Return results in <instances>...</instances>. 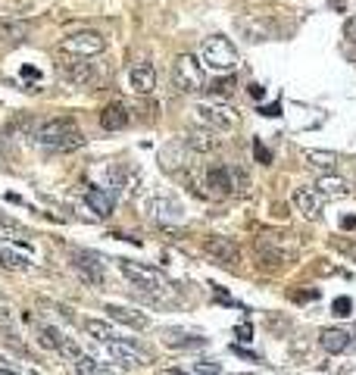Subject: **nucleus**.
I'll list each match as a JSON object with an SVG mask.
<instances>
[{
  "label": "nucleus",
  "mask_w": 356,
  "mask_h": 375,
  "mask_svg": "<svg viewBox=\"0 0 356 375\" xmlns=\"http://www.w3.org/2000/svg\"><path fill=\"white\" fill-rule=\"evenodd\" d=\"M32 138L38 141L41 147H50V150H78V147H85V141H88L69 116H54V119L38 122Z\"/></svg>",
  "instance_id": "2"
},
{
  "label": "nucleus",
  "mask_w": 356,
  "mask_h": 375,
  "mask_svg": "<svg viewBox=\"0 0 356 375\" xmlns=\"http://www.w3.org/2000/svg\"><path fill=\"white\" fill-rule=\"evenodd\" d=\"M259 113H263V116H281V106L278 104H269V106H259Z\"/></svg>",
  "instance_id": "38"
},
{
  "label": "nucleus",
  "mask_w": 356,
  "mask_h": 375,
  "mask_svg": "<svg viewBox=\"0 0 356 375\" xmlns=\"http://www.w3.org/2000/svg\"><path fill=\"white\" fill-rule=\"evenodd\" d=\"M163 375H188V372H181V369H166Z\"/></svg>",
  "instance_id": "41"
},
{
  "label": "nucleus",
  "mask_w": 356,
  "mask_h": 375,
  "mask_svg": "<svg viewBox=\"0 0 356 375\" xmlns=\"http://www.w3.org/2000/svg\"><path fill=\"white\" fill-rule=\"evenodd\" d=\"M253 156H257V163H263V166L272 163V150L263 147V141H253Z\"/></svg>",
  "instance_id": "35"
},
{
  "label": "nucleus",
  "mask_w": 356,
  "mask_h": 375,
  "mask_svg": "<svg viewBox=\"0 0 356 375\" xmlns=\"http://www.w3.org/2000/svg\"><path fill=\"white\" fill-rule=\"evenodd\" d=\"M13 322H16V316H13V307L6 304V300H0V328L10 331V328H13Z\"/></svg>",
  "instance_id": "32"
},
{
  "label": "nucleus",
  "mask_w": 356,
  "mask_h": 375,
  "mask_svg": "<svg viewBox=\"0 0 356 375\" xmlns=\"http://www.w3.org/2000/svg\"><path fill=\"white\" fill-rule=\"evenodd\" d=\"M106 353H110V359L116 366H125V369H135V366H147L150 363V353L141 350L135 341H128V338H116V341L104 344Z\"/></svg>",
  "instance_id": "10"
},
{
  "label": "nucleus",
  "mask_w": 356,
  "mask_h": 375,
  "mask_svg": "<svg viewBox=\"0 0 356 375\" xmlns=\"http://www.w3.org/2000/svg\"><path fill=\"white\" fill-rule=\"evenodd\" d=\"M235 88H238V85H235V78H228V75H225V78H213V85H209V94H213V97H231V94H235Z\"/></svg>",
  "instance_id": "29"
},
{
  "label": "nucleus",
  "mask_w": 356,
  "mask_h": 375,
  "mask_svg": "<svg viewBox=\"0 0 356 375\" xmlns=\"http://www.w3.org/2000/svg\"><path fill=\"white\" fill-rule=\"evenodd\" d=\"M344 41H347V47H356V16L344 23Z\"/></svg>",
  "instance_id": "36"
},
{
  "label": "nucleus",
  "mask_w": 356,
  "mask_h": 375,
  "mask_svg": "<svg viewBox=\"0 0 356 375\" xmlns=\"http://www.w3.org/2000/svg\"><path fill=\"white\" fill-rule=\"evenodd\" d=\"M0 241H10V244H19V247L32 250V241H28V232L23 226H16L13 219H6L4 213H0Z\"/></svg>",
  "instance_id": "24"
},
{
  "label": "nucleus",
  "mask_w": 356,
  "mask_h": 375,
  "mask_svg": "<svg viewBox=\"0 0 356 375\" xmlns=\"http://www.w3.org/2000/svg\"><path fill=\"white\" fill-rule=\"evenodd\" d=\"M128 88L135 94H150L156 88V72L150 63H135L132 69H128Z\"/></svg>",
  "instance_id": "19"
},
{
  "label": "nucleus",
  "mask_w": 356,
  "mask_h": 375,
  "mask_svg": "<svg viewBox=\"0 0 356 375\" xmlns=\"http://www.w3.org/2000/svg\"><path fill=\"white\" fill-rule=\"evenodd\" d=\"M159 166L163 169H169V172H176L178 166H181V156H178V147H166L163 154H159Z\"/></svg>",
  "instance_id": "30"
},
{
  "label": "nucleus",
  "mask_w": 356,
  "mask_h": 375,
  "mask_svg": "<svg viewBox=\"0 0 356 375\" xmlns=\"http://www.w3.org/2000/svg\"><path fill=\"white\" fill-rule=\"evenodd\" d=\"M290 300H294V304H309V300H319V288H307V291H290Z\"/></svg>",
  "instance_id": "33"
},
{
  "label": "nucleus",
  "mask_w": 356,
  "mask_h": 375,
  "mask_svg": "<svg viewBox=\"0 0 356 375\" xmlns=\"http://www.w3.org/2000/svg\"><path fill=\"white\" fill-rule=\"evenodd\" d=\"M194 116L203 128H213V132H231V128L238 125V116L228 110V106L222 104H197L194 106Z\"/></svg>",
  "instance_id": "9"
},
{
  "label": "nucleus",
  "mask_w": 356,
  "mask_h": 375,
  "mask_svg": "<svg viewBox=\"0 0 356 375\" xmlns=\"http://www.w3.org/2000/svg\"><path fill=\"white\" fill-rule=\"evenodd\" d=\"M290 200H294V207H297V210H300L303 216H307V219H312V222L322 219L325 197L316 191V188H297L294 197H290Z\"/></svg>",
  "instance_id": "14"
},
{
  "label": "nucleus",
  "mask_w": 356,
  "mask_h": 375,
  "mask_svg": "<svg viewBox=\"0 0 356 375\" xmlns=\"http://www.w3.org/2000/svg\"><path fill=\"white\" fill-rule=\"evenodd\" d=\"M85 331H88L94 341H100V344H110V341H116V338H122L113 326H106V322H100V319H88V322H85Z\"/></svg>",
  "instance_id": "28"
},
{
  "label": "nucleus",
  "mask_w": 356,
  "mask_h": 375,
  "mask_svg": "<svg viewBox=\"0 0 356 375\" xmlns=\"http://www.w3.org/2000/svg\"><path fill=\"white\" fill-rule=\"evenodd\" d=\"M69 259H72V269L78 272L88 285H94V288H100L106 281V263H104V257L100 254H94V250H82V247H75L69 254Z\"/></svg>",
  "instance_id": "8"
},
{
  "label": "nucleus",
  "mask_w": 356,
  "mask_h": 375,
  "mask_svg": "<svg viewBox=\"0 0 356 375\" xmlns=\"http://www.w3.org/2000/svg\"><path fill=\"white\" fill-rule=\"evenodd\" d=\"M85 204H88V210L97 216V219H106V216H113V194L106 191V188L88 185V188H85Z\"/></svg>",
  "instance_id": "20"
},
{
  "label": "nucleus",
  "mask_w": 356,
  "mask_h": 375,
  "mask_svg": "<svg viewBox=\"0 0 356 375\" xmlns=\"http://www.w3.org/2000/svg\"><path fill=\"white\" fill-rule=\"evenodd\" d=\"M353 335L347 328H322L319 331V344H322L325 353H344L347 348H350Z\"/></svg>",
  "instance_id": "21"
},
{
  "label": "nucleus",
  "mask_w": 356,
  "mask_h": 375,
  "mask_svg": "<svg viewBox=\"0 0 356 375\" xmlns=\"http://www.w3.org/2000/svg\"><path fill=\"white\" fill-rule=\"evenodd\" d=\"M340 228H356V216H344V219H340Z\"/></svg>",
  "instance_id": "39"
},
{
  "label": "nucleus",
  "mask_w": 356,
  "mask_h": 375,
  "mask_svg": "<svg viewBox=\"0 0 356 375\" xmlns=\"http://www.w3.org/2000/svg\"><path fill=\"white\" fill-rule=\"evenodd\" d=\"M163 344L172 350H200V348H207V338L188 335L185 328H163Z\"/></svg>",
  "instance_id": "18"
},
{
  "label": "nucleus",
  "mask_w": 356,
  "mask_h": 375,
  "mask_svg": "<svg viewBox=\"0 0 356 375\" xmlns=\"http://www.w3.org/2000/svg\"><path fill=\"white\" fill-rule=\"evenodd\" d=\"M316 191L322 194V197H347V194H350V185L344 182V178H338V176H322L316 182Z\"/></svg>",
  "instance_id": "27"
},
{
  "label": "nucleus",
  "mask_w": 356,
  "mask_h": 375,
  "mask_svg": "<svg viewBox=\"0 0 356 375\" xmlns=\"http://www.w3.org/2000/svg\"><path fill=\"white\" fill-rule=\"evenodd\" d=\"M172 82L181 94H197L207 85V75H203V63L194 54H181L172 66Z\"/></svg>",
  "instance_id": "5"
},
{
  "label": "nucleus",
  "mask_w": 356,
  "mask_h": 375,
  "mask_svg": "<svg viewBox=\"0 0 356 375\" xmlns=\"http://www.w3.org/2000/svg\"><path fill=\"white\" fill-rule=\"evenodd\" d=\"M119 263V272L132 281V297L135 300H144V304L150 307H172L176 304V285H169L163 276H159L156 269H150V266H141L135 263V259H116Z\"/></svg>",
  "instance_id": "1"
},
{
  "label": "nucleus",
  "mask_w": 356,
  "mask_h": 375,
  "mask_svg": "<svg viewBox=\"0 0 356 375\" xmlns=\"http://www.w3.org/2000/svg\"><path fill=\"white\" fill-rule=\"evenodd\" d=\"M235 191V185H231V172L228 166H209L207 169V197H228V194Z\"/></svg>",
  "instance_id": "16"
},
{
  "label": "nucleus",
  "mask_w": 356,
  "mask_h": 375,
  "mask_svg": "<svg viewBox=\"0 0 356 375\" xmlns=\"http://www.w3.org/2000/svg\"><path fill=\"white\" fill-rule=\"evenodd\" d=\"M235 28L241 32V38H247L250 44L259 41H275L278 38V23L269 13H247V16L235 19Z\"/></svg>",
  "instance_id": "7"
},
{
  "label": "nucleus",
  "mask_w": 356,
  "mask_h": 375,
  "mask_svg": "<svg viewBox=\"0 0 356 375\" xmlns=\"http://www.w3.org/2000/svg\"><path fill=\"white\" fill-rule=\"evenodd\" d=\"M200 63L207 69H213V72H231V69H238V50L235 44H231L225 35H209L207 41L200 44Z\"/></svg>",
  "instance_id": "4"
},
{
  "label": "nucleus",
  "mask_w": 356,
  "mask_h": 375,
  "mask_svg": "<svg viewBox=\"0 0 356 375\" xmlns=\"http://www.w3.org/2000/svg\"><path fill=\"white\" fill-rule=\"evenodd\" d=\"M253 247H257L263 263H272V266L294 263L297 254H300V241L285 232H259L253 238Z\"/></svg>",
  "instance_id": "3"
},
{
  "label": "nucleus",
  "mask_w": 356,
  "mask_h": 375,
  "mask_svg": "<svg viewBox=\"0 0 356 375\" xmlns=\"http://www.w3.org/2000/svg\"><path fill=\"white\" fill-rule=\"evenodd\" d=\"M303 160H307V166H312V169L325 172V176L338 169V154H331V150H303Z\"/></svg>",
  "instance_id": "25"
},
{
  "label": "nucleus",
  "mask_w": 356,
  "mask_h": 375,
  "mask_svg": "<svg viewBox=\"0 0 356 375\" xmlns=\"http://www.w3.org/2000/svg\"><path fill=\"white\" fill-rule=\"evenodd\" d=\"M0 266H4V269H13V272H28L32 269V259H28V254H19V250L0 244Z\"/></svg>",
  "instance_id": "26"
},
{
  "label": "nucleus",
  "mask_w": 356,
  "mask_h": 375,
  "mask_svg": "<svg viewBox=\"0 0 356 375\" xmlns=\"http://www.w3.org/2000/svg\"><path fill=\"white\" fill-rule=\"evenodd\" d=\"M194 375H222V363H216V359H200V363L194 366Z\"/></svg>",
  "instance_id": "31"
},
{
  "label": "nucleus",
  "mask_w": 356,
  "mask_h": 375,
  "mask_svg": "<svg viewBox=\"0 0 356 375\" xmlns=\"http://www.w3.org/2000/svg\"><path fill=\"white\" fill-rule=\"evenodd\" d=\"M209 257L216 259L219 266H238L241 263V247H238L235 238H225V235H209L207 244H203Z\"/></svg>",
  "instance_id": "11"
},
{
  "label": "nucleus",
  "mask_w": 356,
  "mask_h": 375,
  "mask_svg": "<svg viewBox=\"0 0 356 375\" xmlns=\"http://www.w3.org/2000/svg\"><path fill=\"white\" fill-rule=\"evenodd\" d=\"M247 94H250V97H257V100H263V97H266V88L253 82V85H247Z\"/></svg>",
  "instance_id": "37"
},
{
  "label": "nucleus",
  "mask_w": 356,
  "mask_h": 375,
  "mask_svg": "<svg viewBox=\"0 0 356 375\" xmlns=\"http://www.w3.org/2000/svg\"><path fill=\"white\" fill-rule=\"evenodd\" d=\"M60 50L66 56H75V60H94L97 54L106 50V38L100 32L85 28V32H75V35H69V38H63Z\"/></svg>",
  "instance_id": "6"
},
{
  "label": "nucleus",
  "mask_w": 356,
  "mask_h": 375,
  "mask_svg": "<svg viewBox=\"0 0 356 375\" xmlns=\"http://www.w3.org/2000/svg\"><path fill=\"white\" fill-rule=\"evenodd\" d=\"M106 313H110V319L122 322V326H128V328H147V326H150L147 316L137 313V309H128V307H116V304H110V307H106Z\"/></svg>",
  "instance_id": "23"
},
{
  "label": "nucleus",
  "mask_w": 356,
  "mask_h": 375,
  "mask_svg": "<svg viewBox=\"0 0 356 375\" xmlns=\"http://www.w3.org/2000/svg\"><path fill=\"white\" fill-rule=\"evenodd\" d=\"M63 78L75 88H94L100 82V69L94 60H75L72 56V63H66V69H63Z\"/></svg>",
  "instance_id": "12"
},
{
  "label": "nucleus",
  "mask_w": 356,
  "mask_h": 375,
  "mask_svg": "<svg viewBox=\"0 0 356 375\" xmlns=\"http://www.w3.org/2000/svg\"><path fill=\"white\" fill-rule=\"evenodd\" d=\"M25 38H28V23H23V19H6V16H0V41H4V44L19 47Z\"/></svg>",
  "instance_id": "22"
},
{
  "label": "nucleus",
  "mask_w": 356,
  "mask_h": 375,
  "mask_svg": "<svg viewBox=\"0 0 356 375\" xmlns=\"http://www.w3.org/2000/svg\"><path fill=\"white\" fill-rule=\"evenodd\" d=\"M350 309H353V300H350V297H338V300L331 304V313L340 316V319H344V316H350Z\"/></svg>",
  "instance_id": "34"
},
{
  "label": "nucleus",
  "mask_w": 356,
  "mask_h": 375,
  "mask_svg": "<svg viewBox=\"0 0 356 375\" xmlns=\"http://www.w3.org/2000/svg\"><path fill=\"white\" fill-rule=\"evenodd\" d=\"M238 335H241V341H250V326H241V331H238Z\"/></svg>",
  "instance_id": "40"
},
{
  "label": "nucleus",
  "mask_w": 356,
  "mask_h": 375,
  "mask_svg": "<svg viewBox=\"0 0 356 375\" xmlns=\"http://www.w3.org/2000/svg\"><path fill=\"white\" fill-rule=\"evenodd\" d=\"M147 213H150V219L163 222V226H176V222L185 219L181 204H178V200H172V197H150L147 200Z\"/></svg>",
  "instance_id": "13"
},
{
  "label": "nucleus",
  "mask_w": 356,
  "mask_h": 375,
  "mask_svg": "<svg viewBox=\"0 0 356 375\" xmlns=\"http://www.w3.org/2000/svg\"><path fill=\"white\" fill-rule=\"evenodd\" d=\"M219 132H213V128H188V135H185V147H191V150H197V154H213V150H219Z\"/></svg>",
  "instance_id": "17"
},
{
  "label": "nucleus",
  "mask_w": 356,
  "mask_h": 375,
  "mask_svg": "<svg viewBox=\"0 0 356 375\" xmlns=\"http://www.w3.org/2000/svg\"><path fill=\"white\" fill-rule=\"evenodd\" d=\"M100 125H104L106 132H125V128L132 125V110H128L122 100H113V104H106L104 113H100Z\"/></svg>",
  "instance_id": "15"
}]
</instances>
